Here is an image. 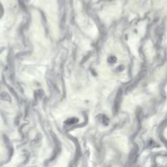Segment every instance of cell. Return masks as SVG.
<instances>
[{
    "mask_svg": "<svg viewBox=\"0 0 167 167\" xmlns=\"http://www.w3.org/2000/svg\"><path fill=\"white\" fill-rule=\"evenodd\" d=\"M79 118H71L67 119V120L64 122V123L68 125H72L79 122Z\"/></svg>",
    "mask_w": 167,
    "mask_h": 167,
    "instance_id": "cell-2",
    "label": "cell"
},
{
    "mask_svg": "<svg viewBox=\"0 0 167 167\" xmlns=\"http://www.w3.org/2000/svg\"><path fill=\"white\" fill-rule=\"evenodd\" d=\"M97 120L99 122L100 124H102L104 126H108L110 123V120L107 116L103 114H98L96 117Z\"/></svg>",
    "mask_w": 167,
    "mask_h": 167,
    "instance_id": "cell-1",
    "label": "cell"
},
{
    "mask_svg": "<svg viewBox=\"0 0 167 167\" xmlns=\"http://www.w3.org/2000/svg\"><path fill=\"white\" fill-rule=\"evenodd\" d=\"M0 99L5 101H11V97L7 92H2L0 93Z\"/></svg>",
    "mask_w": 167,
    "mask_h": 167,
    "instance_id": "cell-3",
    "label": "cell"
},
{
    "mask_svg": "<svg viewBox=\"0 0 167 167\" xmlns=\"http://www.w3.org/2000/svg\"><path fill=\"white\" fill-rule=\"evenodd\" d=\"M108 61L110 63H115L116 61V58L114 56H110L108 58Z\"/></svg>",
    "mask_w": 167,
    "mask_h": 167,
    "instance_id": "cell-4",
    "label": "cell"
}]
</instances>
